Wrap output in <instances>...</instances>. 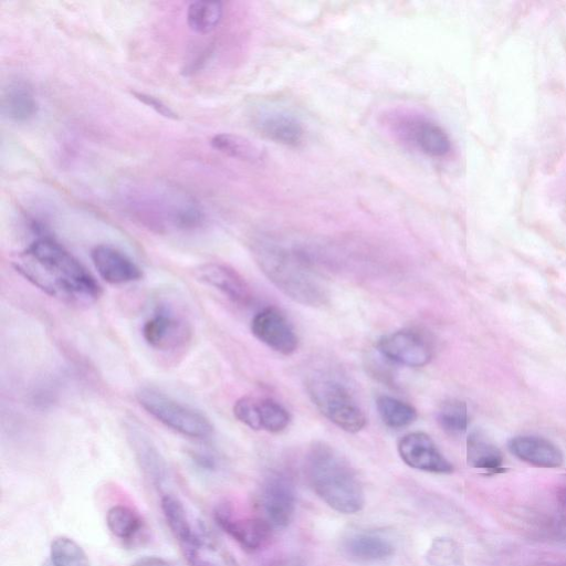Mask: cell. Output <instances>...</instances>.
I'll list each match as a JSON object with an SVG mask.
<instances>
[{"label":"cell","instance_id":"6da1fadb","mask_svg":"<svg viewBox=\"0 0 566 566\" xmlns=\"http://www.w3.org/2000/svg\"><path fill=\"white\" fill-rule=\"evenodd\" d=\"M15 270L46 294L72 302H93L102 289L93 274L61 243L34 240L13 262Z\"/></svg>","mask_w":566,"mask_h":566},{"label":"cell","instance_id":"7a4b0ae2","mask_svg":"<svg viewBox=\"0 0 566 566\" xmlns=\"http://www.w3.org/2000/svg\"><path fill=\"white\" fill-rule=\"evenodd\" d=\"M122 206L132 217L160 230H190L205 220L196 198L170 185H132L122 195Z\"/></svg>","mask_w":566,"mask_h":566},{"label":"cell","instance_id":"3957f363","mask_svg":"<svg viewBox=\"0 0 566 566\" xmlns=\"http://www.w3.org/2000/svg\"><path fill=\"white\" fill-rule=\"evenodd\" d=\"M307 480L319 499L343 514L359 512L365 493L357 472L336 449L326 442H314L305 457Z\"/></svg>","mask_w":566,"mask_h":566},{"label":"cell","instance_id":"277c9868","mask_svg":"<svg viewBox=\"0 0 566 566\" xmlns=\"http://www.w3.org/2000/svg\"><path fill=\"white\" fill-rule=\"evenodd\" d=\"M253 255L264 275L287 297L307 306L327 302L323 277L297 251L261 240L254 243Z\"/></svg>","mask_w":566,"mask_h":566},{"label":"cell","instance_id":"5b68a950","mask_svg":"<svg viewBox=\"0 0 566 566\" xmlns=\"http://www.w3.org/2000/svg\"><path fill=\"white\" fill-rule=\"evenodd\" d=\"M307 392L317 409L344 431L355 433L367 422L348 388L335 377L317 374L307 380Z\"/></svg>","mask_w":566,"mask_h":566},{"label":"cell","instance_id":"8992f818","mask_svg":"<svg viewBox=\"0 0 566 566\" xmlns=\"http://www.w3.org/2000/svg\"><path fill=\"white\" fill-rule=\"evenodd\" d=\"M136 399L157 421L185 437L206 439L213 432L212 423L202 412L156 388H139Z\"/></svg>","mask_w":566,"mask_h":566},{"label":"cell","instance_id":"52a82bcc","mask_svg":"<svg viewBox=\"0 0 566 566\" xmlns=\"http://www.w3.org/2000/svg\"><path fill=\"white\" fill-rule=\"evenodd\" d=\"M382 124L397 140L427 156L444 157L451 149L446 130L419 113L394 109L384 115Z\"/></svg>","mask_w":566,"mask_h":566},{"label":"cell","instance_id":"ba28073f","mask_svg":"<svg viewBox=\"0 0 566 566\" xmlns=\"http://www.w3.org/2000/svg\"><path fill=\"white\" fill-rule=\"evenodd\" d=\"M258 506L273 530H282L292 522L296 507V490L293 479L282 471L271 472L262 482Z\"/></svg>","mask_w":566,"mask_h":566},{"label":"cell","instance_id":"9c48e42d","mask_svg":"<svg viewBox=\"0 0 566 566\" xmlns=\"http://www.w3.org/2000/svg\"><path fill=\"white\" fill-rule=\"evenodd\" d=\"M213 516L219 527L249 552L268 545L274 531L263 517L238 515L228 503L219 504Z\"/></svg>","mask_w":566,"mask_h":566},{"label":"cell","instance_id":"30bf717a","mask_svg":"<svg viewBox=\"0 0 566 566\" xmlns=\"http://www.w3.org/2000/svg\"><path fill=\"white\" fill-rule=\"evenodd\" d=\"M234 417L253 430L277 433L291 421L289 411L272 398L244 396L233 405Z\"/></svg>","mask_w":566,"mask_h":566},{"label":"cell","instance_id":"8fae6325","mask_svg":"<svg viewBox=\"0 0 566 566\" xmlns=\"http://www.w3.org/2000/svg\"><path fill=\"white\" fill-rule=\"evenodd\" d=\"M377 347L387 359L408 367H422L432 357L430 343L413 329H400L387 334L378 340Z\"/></svg>","mask_w":566,"mask_h":566},{"label":"cell","instance_id":"7c38bea8","mask_svg":"<svg viewBox=\"0 0 566 566\" xmlns=\"http://www.w3.org/2000/svg\"><path fill=\"white\" fill-rule=\"evenodd\" d=\"M398 453L408 467L416 470L439 474L453 471V465L424 432L416 431L403 436L398 442Z\"/></svg>","mask_w":566,"mask_h":566},{"label":"cell","instance_id":"4fadbf2b","mask_svg":"<svg viewBox=\"0 0 566 566\" xmlns=\"http://www.w3.org/2000/svg\"><path fill=\"white\" fill-rule=\"evenodd\" d=\"M252 334L268 347L282 355L293 354L298 345L294 328L275 307H265L251 321Z\"/></svg>","mask_w":566,"mask_h":566},{"label":"cell","instance_id":"5bb4252c","mask_svg":"<svg viewBox=\"0 0 566 566\" xmlns=\"http://www.w3.org/2000/svg\"><path fill=\"white\" fill-rule=\"evenodd\" d=\"M179 545L189 566H240L201 521H198L191 535Z\"/></svg>","mask_w":566,"mask_h":566},{"label":"cell","instance_id":"9a60e30c","mask_svg":"<svg viewBox=\"0 0 566 566\" xmlns=\"http://www.w3.org/2000/svg\"><path fill=\"white\" fill-rule=\"evenodd\" d=\"M142 335L153 349L168 352L184 346L190 338V329L184 318L160 310L144 322Z\"/></svg>","mask_w":566,"mask_h":566},{"label":"cell","instance_id":"2e32d148","mask_svg":"<svg viewBox=\"0 0 566 566\" xmlns=\"http://www.w3.org/2000/svg\"><path fill=\"white\" fill-rule=\"evenodd\" d=\"M91 259L98 275L109 284H127L143 277V271L138 264L113 245L98 244L94 247L91 251Z\"/></svg>","mask_w":566,"mask_h":566},{"label":"cell","instance_id":"e0dca14e","mask_svg":"<svg viewBox=\"0 0 566 566\" xmlns=\"http://www.w3.org/2000/svg\"><path fill=\"white\" fill-rule=\"evenodd\" d=\"M193 273L196 280L220 291L238 305H248L253 300L250 285L229 265L208 262L197 266Z\"/></svg>","mask_w":566,"mask_h":566},{"label":"cell","instance_id":"ac0fdd59","mask_svg":"<svg viewBox=\"0 0 566 566\" xmlns=\"http://www.w3.org/2000/svg\"><path fill=\"white\" fill-rule=\"evenodd\" d=\"M252 123L262 136L285 146L297 147L305 138L302 123L285 112L261 109L253 115Z\"/></svg>","mask_w":566,"mask_h":566},{"label":"cell","instance_id":"d6986e66","mask_svg":"<svg viewBox=\"0 0 566 566\" xmlns=\"http://www.w3.org/2000/svg\"><path fill=\"white\" fill-rule=\"evenodd\" d=\"M507 447L516 458L538 468H558L564 462L562 450L539 436H515L509 440Z\"/></svg>","mask_w":566,"mask_h":566},{"label":"cell","instance_id":"ffe728a7","mask_svg":"<svg viewBox=\"0 0 566 566\" xmlns=\"http://www.w3.org/2000/svg\"><path fill=\"white\" fill-rule=\"evenodd\" d=\"M3 115L17 123L31 119L38 112V102L33 91L23 82L10 83L1 98Z\"/></svg>","mask_w":566,"mask_h":566},{"label":"cell","instance_id":"44dd1931","mask_svg":"<svg viewBox=\"0 0 566 566\" xmlns=\"http://www.w3.org/2000/svg\"><path fill=\"white\" fill-rule=\"evenodd\" d=\"M346 554L359 562H378L389 558L395 553L394 545L375 534H355L344 544Z\"/></svg>","mask_w":566,"mask_h":566},{"label":"cell","instance_id":"7402d4cb","mask_svg":"<svg viewBox=\"0 0 566 566\" xmlns=\"http://www.w3.org/2000/svg\"><path fill=\"white\" fill-rule=\"evenodd\" d=\"M127 429L128 439L140 465L154 481L161 482L167 476V465L164 458L153 441L139 428L129 426Z\"/></svg>","mask_w":566,"mask_h":566},{"label":"cell","instance_id":"603a6c76","mask_svg":"<svg viewBox=\"0 0 566 566\" xmlns=\"http://www.w3.org/2000/svg\"><path fill=\"white\" fill-rule=\"evenodd\" d=\"M467 461L489 472L502 470L503 454L482 432L473 431L467 439Z\"/></svg>","mask_w":566,"mask_h":566},{"label":"cell","instance_id":"cb8c5ba5","mask_svg":"<svg viewBox=\"0 0 566 566\" xmlns=\"http://www.w3.org/2000/svg\"><path fill=\"white\" fill-rule=\"evenodd\" d=\"M210 143L218 151L239 160L256 164L264 158V151L259 145L240 135L217 134Z\"/></svg>","mask_w":566,"mask_h":566},{"label":"cell","instance_id":"d4e9b609","mask_svg":"<svg viewBox=\"0 0 566 566\" xmlns=\"http://www.w3.org/2000/svg\"><path fill=\"white\" fill-rule=\"evenodd\" d=\"M160 506L167 525L178 541H186L193 532L198 521L193 520L184 503L172 494H165L160 500Z\"/></svg>","mask_w":566,"mask_h":566},{"label":"cell","instance_id":"484cf974","mask_svg":"<svg viewBox=\"0 0 566 566\" xmlns=\"http://www.w3.org/2000/svg\"><path fill=\"white\" fill-rule=\"evenodd\" d=\"M106 524L115 537L129 541L143 530L144 521L132 507L114 505L106 513Z\"/></svg>","mask_w":566,"mask_h":566},{"label":"cell","instance_id":"4316f807","mask_svg":"<svg viewBox=\"0 0 566 566\" xmlns=\"http://www.w3.org/2000/svg\"><path fill=\"white\" fill-rule=\"evenodd\" d=\"M376 408L382 422L394 429L407 427L418 417L413 406L387 395L377 397Z\"/></svg>","mask_w":566,"mask_h":566},{"label":"cell","instance_id":"83f0119b","mask_svg":"<svg viewBox=\"0 0 566 566\" xmlns=\"http://www.w3.org/2000/svg\"><path fill=\"white\" fill-rule=\"evenodd\" d=\"M223 7L218 1H195L187 9L188 27L196 33L213 31L222 19Z\"/></svg>","mask_w":566,"mask_h":566},{"label":"cell","instance_id":"f1b7e54d","mask_svg":"<svg viewBox=\"0 0 566 566\" xmlns=\"http://www.w3.org/2000/svg\"><path fill=\"white\" fill-rule=\"evenodd\" d=\"M44 566H91L83 548L72 538L60 536L52 541L50 557Z\"/></svg>","mask_w":566,"mask_h":566},{"label":"cell","instance_id":"f546056e","mask_svg":"<svg viewBox=\"0 0 566 566\" xmlns=\"http://www.w3.org/2000/svg\"><path fill=\"white\" fill-rule=\"evenodd\" d=\"M437 421L448 434H462L465 432L469 422L465 402L459 399L443 401L438 409Z\"/></svg>","mask_w":566,"mask_h":566},{"label":"cell","instance_id":"4dcf8cb0","mask_svg":"<svg viewBox=\"0 0 566 566\" xmlns=\"http://www.w3.org/2000/svg\"><path fill=\"white\" fill-rule=\"evenodd\" d=\"M426 558L431 566H463L462 549L450 537H436L428 548Z\"/></svg>","mask_w":566,"mask_h":566},{"label":"cell","instance_id":"1f68e13d","mask_svg":"<svg viewBox=\"0 0 566 566\" xmlns=\"http://www.w3.org/2000/svg\"><path fill=\"white\" fill-rule=\"evenodd\" d=\"M132 94L140 103L153 108L159 115L167 117V118H171V119L178 118V115L168 105H166L163 101H160L149 94L142 93V92H132Z\"/></svg>","mask_w":566,"mask_h":566},{"label":"cell","instance_id":"d6a6232c","mask_svg":"<svg viewBox=\"0 0 566 566\" xmlns=\"http://www.w3.org/2000/svg\"><path fill=\"white\" fill-rule=\"evenodd\" d=\"M268 566H305V562L300 556L290 555L273 559Z\"/></svg>","mask_w":566,"mask_h":566},{"label":"cell","instance_id":"836d02e7","mask_svg":"<svg viewBox=\"0 0 566 566\" xmlns=\"http://www.w3.org/2000/svg\"><path fill=\"white\" fill-rule=\"evenodd\" d=\"M130 566H172L165 559L155 556H145L135 560Z\"/></svg>","mask_w":566,"mask_h":566},{"label":"cell","instance_id":"e575fe53","mask_svg":"<svg viewBox=\"0 0 566 566\" xmlns=\"http://www.w3.org/2000/svg\"><path fill=\"white\" fill-rule=\"evenodd\" d=\"M557 500L566 509V482L557 491Z\"/></svg>","mask_w":566,"mask_h":566}]
</instances>
